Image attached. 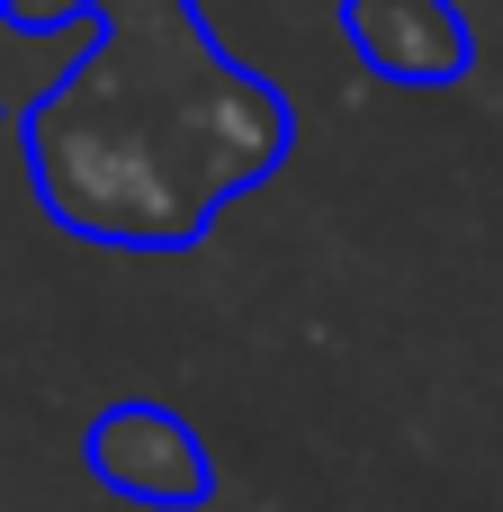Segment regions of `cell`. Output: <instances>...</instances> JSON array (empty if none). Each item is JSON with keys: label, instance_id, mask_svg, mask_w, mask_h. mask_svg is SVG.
Instances as JSON below:
<instances>
[{"label": "cell", "instance_id": "2", "mask_svg": "<svg viewBox=\"0 0 503 512\" xmlns=\"http://www.w3.org/2000/svg\"><path fill=\"white\" fill-rule=\"evenodd\" d=\"M351 45L387 81H450L468 63V36L450 0H351Z\"/></svg>", "mask_w": 503, "mask_h": 512}, {"label": "cell", "instance_id": "1", "mask_svg": "<svg viewBox=\"0 0 503 512\" xmlns=\"http://www.w3.org/2000/svg\"><path fill=\"white\" fill-rule=\"evenodd\" d=\"M90 468H99L117 495H135V504H198V495H207V450H198V432H189L180 414H162V405H117V414H99V423H90Z\"/></svg>", "mask_w": 503, "mask_h": 512}]
</instances>
